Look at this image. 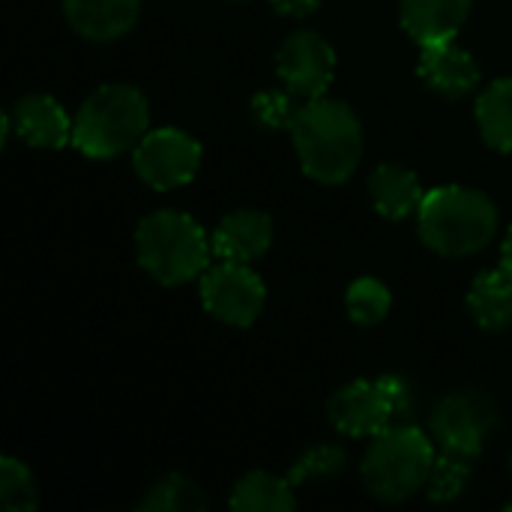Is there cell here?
Segmentation results:
<instances>
[{"label": "cell", "instance_id": "obj_6", "mask_svg": "<svg viewBox=\"0 0 512 512\" xmlns=\"http://www.w3.org/2000/svg\"><path fill=\"white\" fill-rule=\"evenodd\" d=\"M330 423L348 438H375L411 411V387L399 375L360 378L330 399Z\"/></svg>", "mask_w": 512, "mask_h": 512}, {"label": "cell", "instance_id": "obj_7", "mask_svg": "<svg viewBox=\"0 0 512 512\" xmlns=\"http://www.w3.org/2000/svg\"><path fill=\"white\" fill-rule=\"evenodd\" d=\"M201 144L183 129L162 126L150 129L132 150V168L141 183L156 192L180 189L195 180L201 168Z\"/></svg>", "mask_w": 512, "mask_h": 512}, {"label": "cell", "instance_id": "obj_11", "mask_svg": "<svg viewBox=\"0 0 512 512\" xmlns=\"http://www.w3.org/2000/svg\"><path fill=\"white\" fill-rule=\"evenodd\" d=\"M417 72L429 90L444 99H465L480 87V66L471 51H465L456 39L420 45Z\"/></svg>", "mask_w": 512, "mask_h": 512}, {"label": "cell", "instance_id": "obj_2", "mask_svg": "<svg viewBox=\"0 0 512 512\" xmlns=\"http://www.w3.org/2000/svg\"><path fill=\"white\" fill-rule=\"evenodd\" d=\"M417 231L426 249L444 258L483 252L498 234L495 201L471 186H438L417 210Z\"/></svg>", "mask_w": 512, "mask_h": 512}, {"label": "cell", "instance_id": "obj_27", "mask_svg": "<svg viewBox=\"0 0 512 512\" xmlns=\"http://www.w3.org/2000/svg\"><path fill=\"white\" fill-rule=\"evenodd\" d=\"M501 267L512 276V225L510 231H507V237H504V246H501Z\"/></svg>", "mask_w": 512, "mask_h": 512}, {"label": "cell", "instance_id": "obj_28", "mask_svg": "<svg viewBox=\"0 0 512 512\" xmlns=\"http://www.w3.org/2000/svg\"><path fill=\"white\" fill-rule=\"evenodd\" d=\"M504 510H512V501H510V504H507V507H504Z\"/></svg>", "mask_w": 512, "mask_h": 512}, {"label": "cell", "instance_id": "obj_5", "mask_svg": "<svg viewBox=\"0 0 512 512\" xmlns=\"http://www.w3.org/2000/svg\"><path fill=\"white\" fill-rule=\"evenodd\" d=\"M435 459L438 456L426 432L417 426H390L372 438L360 465V477L372 498L384 504H402L426 489Z\"/></svg>", "mask_w": 512, "mask_h": 512}, {"label": "cell", "instance_id": "obj_24", "mask_svg": "<svg viewBox=\"0 0 512 512\" xmlns=\"http://www.w3.org/2000/svg\"><path fill=\"white\" fill-rule=\"evenodd\" d=\"M348 471V453L336 444H318L306 450L288 471V480L297 486L303 483H318V480H333Z\"/></svg>", "mask_w": 512, "mask_h": 512}, {"label": "cell", "instance_id": "obj_18", "mask_svg": "<svg viewBox=\"0 0 512 512\" xmlns=\"http://www.w3.org/2000/svg\"><path fill=\"white\" fill-rule=\"evenodd\" d=\"M231 510L240 512H288L297 507L294 483L267 471L246 474L231 492Z\"/></svg>", "mask_w": 512, "mask_h": 512}, {"label": "cell", "instance_id": "obj_16", "mask_svg": "<svg viewBox=\"0 0 512 512\" xmlns=\"http://www.w3.org/2000/svg\"><path fill=\"white\" fill-rule=\"evenodd\" d=\"M369 198H372V207L384 219L402 222L408 216H417L426 192L420 186V177L411 168L387 162V165H378L372 171V177H369Z\"/></svg>", "mask_w": 512, "mask_h": 512}, {"label": "cell", "instance_id": "obj_13", "mask_svg": "<svg viewBox=\"0 0 512 512\" xmlns=\"http://www.w3.org/2000/svg\"><path fill=\"white\" fill-rule=\"evenodd\" d=\"M213 255L234 264H252L273 246V222L261 210H234L213 231Z\"/></svg>", "mask_w": 512, "mask_h": 512}, {"label": "cell", "instance_id": "obj_1", "mask_svg": "<svg viewBox=\"0 0 512 512\" xmlns=\"http://www.w3.org/2000/svg\"><path fill=\"white\" fill-rule=\"evenodd\" d=\"M291 141L303 174L321 186L351 180L363 159L360 117L339 99H306L291 126Z\"/></svg>", "mask_w": 512, "mask_h": 512}, {"label": "cell", "instance_id": "obj_19", "mask_svg": "<svg viewBox=\"0 0 512 512\" xmlns=\"http://www.w3.org/2000/svg\"><path fill=\"white\" fill-rule=\"evenodd\" d=\"M474 114L483 141L498 153H512V78L492 81L480 93Z\"/></svg>", "mask_w": 512, "mask_h": 512}, {"label": "cell", "instance_id": "obj_9", "mask_svg": "<svg viewBox=\"0 0 512 512\" xmlns=\"http://www.w3.org/2000/svg\"><path fill=\"white\" fill-rule=\"evenodd\" d=\"M204 309L228 327H252L267 303V288L249 264L222 261L201 276Z\"/></svg>", "mask_w": 512, "mask_h": 512}, {"label": "cell", "instance_id": "obj_3", "mask_svg": "<svg viewBox=\"0 0 512 512\" xmlns=\"http://www.w3.org/2000/svg\"><path fill=\"white\" fill-rule=\"evenodd\" d=\"M150 105L147 96L132 84H102L93 90L75 120H72V147L87 159H114L147 135Z\"/></svg>", "mask_w": 512, "mask_h": 512}, {"label": "cell", "instance_id": "obj_26", "mask_svg": "<svg viewBox=\"0 0 512 512\" xmlns=\"http://www.w3.org/2000/svg\"><path fill=\"white\" fill-rule=\"evenodd\" d=\"M270 6L279 12V15H288V18H306L312 15L321 0H270Z\"/></svg>", "mask_w": 512, "mask_h": 512}, {"label": "cell", "instance_id": "obj_22", "mask_svg": "<svg viewBox=\"0 0 512 512\" xmlns=\"http://www.w3.org/2000/svg\"><path fill=\"white\" fill-rule=\"evenodd\" d=\"M471 462H474V459H468V456H459V453L444 450V453L435 459L432 477H429V483H426L429 501H435V504H450V501L462 498L465 489H468V483H471V477H474V465H471Z\"/></svg>", "mask_w": 512, "mask_h": 512}, {"label": "cell", "instance_id": "obj_20", "mask_svg": "<svg viewBox=\"0 0 512 512\" xmlns=\"http://www.w3.org/2000/svg\"><path fill=\"white\" fill-rule=\"evenodd\" d=\"M138 510L144 512H204L207 495L198 483H192L183 474H165L150 486V492L141 498Z\"/></svg>", "mask_w": 512, "mask_h": 512}, {"label": "cell", "instance_id": "obj_12", "mask_svg": "<svg viewBox=\"0 0 512 512\" xmlns=\"http://www.w3.org/2000/svg\"><path fill=\"white\" fill-rule=\"evenodd\" d=\"M9 129L36 150H60L72 141V120L54 96L30 93L6 114Z\"/></svg>", "mask_w": 512, "mask_h": 512}, {"label": "cell", "instance_id": "obj_21", "mask_svg": "<svg viewBox=\"0 0 512 512\" xmlns=\"http://www.w3.org/2000/svg\"><path fill=\"white\" fill-rule=\"evenodd\" d=\"M390 306H393L390 288L384 282L372 279V276H363V279L351 282V288L345 294L348 318L357 327H375V324H381L390 315Z\"/></svg>", "mask_w": 512, "mask_h": 512}, {"label": "cell", "instance_id": "obj_8", "mask_svg": "<svg viewBox=\"0 0 512 512\" xmlns=\"http://www.w3.org/2000/svg\"><path fill=\"white\" fill-rule=\"evenodd\" d=\"M498 429V408L480 390H462L444 396L432 411V438L441 450L477 459L492 432Z\"/></svg>", "mask_w": 512, "mask_h": 512}, {"label": "cell", "instance_id": "obj_10", "mask_svg": "<svg viewBox=\"0 0 512 512\" xmlns=\"http://www.w3.org/2000/svg\"><path fill=\"white\" fill-rule=\"evenodd\" d=\"M276 75L297 99H321L336 75V48L315 30H297L276 51Z\"/></svg>", "mask_w": 512, "mask_h": 512}, {"label": "cell", "instance_id": "obj_4", "mask_svg": "<svg viewBox=\"0 0 512 512\" xmlns=\"http://www.w3.org/2000/svg\"><path fill=\"white\" fill-rule=\"evenodd\" d=\"M135 252L141 270L159 285H186L210 270L213 240L204 228L180 210H156L141 219L135 231Z\"/></svg>", "mask_w": 512, "mask_h": 512}, {"label": "cell", "instance_id": "obj_29", "mask_svg": "<svg viewBox=\"0 0 512 512\" xmlns=\"http://www.w3.org/2000/svg\"><path fill=\"white\" fill-rule=\"evenodd\" d=\"M510 474H512V453H510Z\"/></svg>", "mask_w": 512, "mask_h": 512}, {"label": "cell", "instance_id": "obj_25", "mask_svg": "<svg viewBox=\"0 0 512 512\" xmlns=\"http://www.w3.org/2000/svg\"><path fill=\"white\" fill-rule=\"evenodd\" d=\"M303 105H297V96L288 90V93H279V90H264L252 99V117L258 126L270 129V132H282L294 126L297 114H300Z\"/></svg>", "mask_w": 512, "mask_h": 512}, {"label": "cell", "instance_id": "obj_23", "mask_svg": "<svg viewBox=\"0 0 512 512\" xmlns=\"http://www.w3.org/2000/svg\"><path fill=\"white\" fill-rule=\"evenodd\" d=\"M0 507L6 512H30L39 507V489L30 468L12 456L0 459Z\"/></svg>", "mask_w": 512, "mask_h": 512}, {"label": "cell", "instance_id": "obj_15", "mask_svg": "<svg viewBox=\"0 0 512 512\" xmlns=\"http://www.w3.org/2000/svg\"><path fill=\"white\" fill-rule=\"evenodd\" d=\"M471 3L474 0H399V21L414 42L432 45L456 39L471 15Z\"/></svg>", "mask_w": 512, "mask_h": 512}, {"label": "cell", "instance_id": "obj_17", "mask_svg": "<svg viewBox=\"0 0 512 512\" xmlns=\"http://www.w3.org/2000/svg\"><path fill=\"white\" fill-rule=\"evenodd\" d=\"M468 312L486 333H504L512 327V276L501 270H483L468 288Z\"/></svg>", "mask_w": 512, "mask_h": 512}, {"label": "cell", "instance_id": "obj_14", "mask_svg": "<svg viewBox=\"0 0 512 512\" xmlns=\"http://www.w3.org/2000/svg\"><path fill=\"white\" fill-rule=\"evenodd\" d=\"M63 15L78 36L90 42H114L135 27L141 0H63Z\"/></svg>", "mask_w": 512, "mask_h": 512}]
</instances>
